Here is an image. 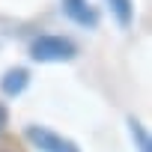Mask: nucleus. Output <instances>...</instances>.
<instances>
[{
	"label": "nucleus",
	"mask_w": 152,
	"mask_h": 152,
	"mask_svg": "<svg viewBox=\"0 0 152 152\" xmlns=\"http://www.w3.org/2000/svg\"><path fill=\"white\" fill-rule=\"evenodd\" d=\"M78 54V45L66 36H39L30 42V57L36 63H69Z\"/></svg>",
	"instance_id": "f257e3e1"
},
{
	"label": "nucleus",
	"mask_w": 152,
	"mask_h": 152,
	"mask_svg": "<svg viewBox=\"0 0 152 152\" xmlns=\"http://www.w3.org/2000/svg\"><path fill=\"white\" fill-rule=\"evenodd\" d=\"M128 134H131V140H134V146H137V152H152V143H149V134H146V128L137 122V119H128Z\"/></svg>",
	"instance_id": "423d86ee"
},
{
	"label": "nucleus",
	"mask_w": 152,
	"mask_h": 152,
	"mask_svg": "<svg viewBox=\"0 0 152 152\" xmlns=\"http://www.w3.org/2000/svg\"><path fill=\"white\" fill-rule=\"evenodd\" d=\"M27 84H30V72L24 66H12V69L3 72V78H0V93L15 99V96H21L27 90Z\"/></svg>",
	"instance_id": "7ed1b4c3"
},
{
	"label": "nucleus",
	"mask_w": 152,
	"mask_h": 152,
	"mask_svg": "<svg viewBox=\"0 0 152 152\" xmlns=\"http://www.w3.org/2000/svg\"><path fill=\"white\" fill-rule=\"evenodd\" d=\"M104 3L110 6V12H113L119 27H131V21H134V0H104Z\"/></svg>",
	"instance_id": "39448f33"
},
{
	"label": "nucleus",
	"mask_w": 152,
	"mask_h": 152,
	"mask_svg": "<svg viewBox=\"0 0 152 152\" xmlns=\"http://www.w3.org/2000/svg\"><path fill=\"white\" fill-rule=\"evenodd\" d=\"M63 12L81 27H96L99 24V12L90 6V0H63Z\"/></svg>",
	"instance_id": "20e7f679"
},
{
	"label": "nucleus",
	"mask_w": 152,
	"mask_h": 152,
	"mask_svg": "<svg viewBox=\"0 0 152 152\" xmlns=\"http://www.w3.org/2000/svg\"><path fill=\"white\" fill-rule=\"evenodd\" d=\"M6 122H9V113H6V107H3V104H0V131L6 128Z\"/></svg>",
	"instance_id": "0eeeda50"
},
{
	"label": "nucleus",
	"mask_w": 152,
	"mask_h": 152,
	"mask_svg": "<svg viewBox=\"0 0 152 152\" xmlns=\"http://www.w3.org/2000/svg\"><path fill=\"white\" fill-rule=\"evenodd\" d=\"M24 137L39 152H81L75 140H69V137H63V134H57V131H51L45 125H27L24 128Z\"/></svg>",
	"instance_id": "f03ea898"
}]
</instances>
